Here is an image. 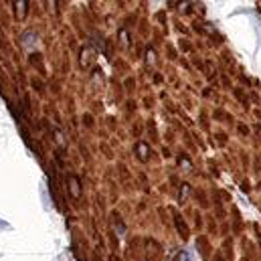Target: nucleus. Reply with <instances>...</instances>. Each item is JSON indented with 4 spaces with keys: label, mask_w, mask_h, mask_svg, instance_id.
Here are the masks:
<instances>
[{
    "label": "nucleus",
    "mask_w": 261,
    "mask_h": 261,
    "mask_svg": "<svg viewBox=\"0 0 261 261\" xmlns=\"http://www.w3.org/2000/svg\"><path fill=\"white\" fill-rule=\"evenodd\" d=\"M71 191H73V196L79 195V191H77V178H71Z\"/></svg>",
    "instance_id": "nucleus-1"
}]
</instances>
